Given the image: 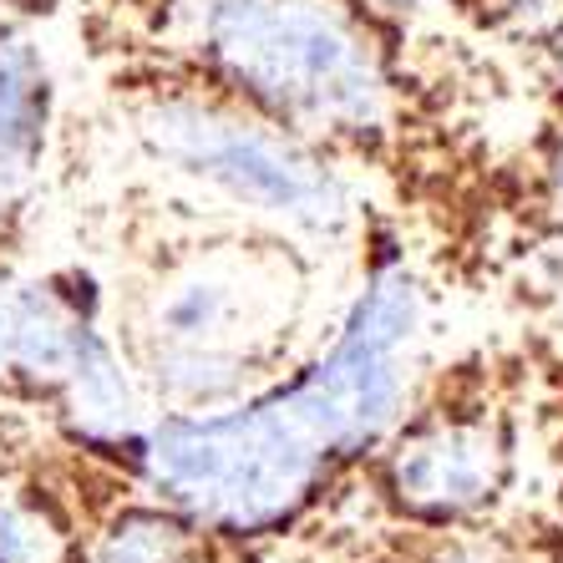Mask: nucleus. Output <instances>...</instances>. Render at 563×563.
Wrapping results in <instances>:
<instances>
[{"label": "nucleus", "instance_id": "f257e3e1", "mask_svg": "<svg viewBox=\"0 0 563 563\" xmlns=\"http://www.w3.org/2000/svg\"><path fill=\"white\" fill-rule=\"evenodd\" d=\"M421 289L391 264L366 279L341 335L305 376L219 411H157L137 477L213 538H264L366 452L407 401Z\"/></svg>", "mask_w": 563, "mask_h": 563}, {"label": "nucleus", "instance_id": "f03ea898", "mask_svg": "<svg viewBox=\"0 0 563 563\" xmlns=\"http://www.w3.org/2000/svg\"><path fill=\"white\" fill-rule=\"evenodd\" d=\"M188 41L213 77L289 132L366 137L386 128V71L366 31L330 0H184Z\"/></svg>", "mask_w": 563, "mask_h": 563}, {"label": "nucleus", "instance_id": "7ed1b4c3", "mask_svg": "<svg viewBox=\"0 0 563 563\" xmlns=\"http://www.w3.org/2000/svg\"><path fill=\"white\" fill-rule=\"evenodd\" d=\"M137 137L147 157L188 184L213 188L234 209L275 219L300 234H335L351 219V188L300 132L250 118L219 97L163 92L143 102Z\"/></svg>", "mask_w": 563, "mask_h": 563}, {"label": "nucleus", "instance_id": "20e7f679", "mask_svg": "<svg viewBox=\"0 0 563 563\" xmlns=\"http://www.w3.org/2000/svg\"><path fill=\"white\" fill-rule=\"evenodd\" d=\"M279 300V279L254 250H203L184 260L147 295L143 345H229L254 351L269 305Z\"/></svg>", "mask_w": 563, "mask_h": 563}, {"label": "nucleus", "instance_id": "39448f33", "mask_svg": "<svg viewBox=\"0 0 563 563\" xmlns=\"http://www.w3.org/2000/svg\"><path fill=\"white\" fill-rule=\"evenodd\" d=\"M503 437L493 421H427L396 442L386 462V487L391 498L427 523H452L467 518L503 487Z\"/></svg>", "mask_w": 563, "mask_h": 563}, {"label": "nucleus", "instance_id": "423d86ee", "mask_svg": "<svg viewBox=\"0 0 563 563\" xmlns=\"http://www.w3.org/2000/svg\"><path fill=\"white\" fill-rule=\"evenodd\" d=\"M52 407H56L62 437L77 446L81 457H107V462L128 457V467L137 472L153 417L143 407V386L128 371L118 341L102 330V320H92L81 330L71 371H66Z\"/></svg>", "mask_w": 563, "mask_h": 563}, {"label": "nucleus", "instance_id": "0eeeda50", "mask_svg": "<svg viewBox=\"0 0 563 563\" xmlns=\"http://www.w3.org/2000/svg\"><path fill=\"white\" fill-rule=\"evenodd\" d=\"M87 325L92 320L71 310L56 275L0 264V396L56 401Z\"/></svg>", "mask_w": 563, "mask_h": 563}, {"label": "nucleus", "instance_id": "6e6552de", "mask_svg": "<svg viewBox=\"0 0 563 563\" xmlns=\"http://www.w3.org/2000/svg\"><path fill=\"white\" fill-rule=\"evenodd\" d=\"M52 128V77L41 62V46L21 26L0 15V239L26 213L41 184Z\"/></svg>", "mask_w": 563, "mask_h": 563}, {"label": "nucleus", "instance_id": "1a4fd4ad", "mask_svg": "<svg viewBox=\"0 0 563 563\" xmlns=\"http://www.w3.org/2000/svg\"><path fill=\"white\" fill-rule=\"evenodd\" d=\"M260 355L229 345H143V380L168 411H219L250 396Z\"/></svg>", "mask_w": 563, "mask_h": 563}, {"label": "nucleus", "instance_id": "9d476101", "mask_svg": "<svg viewBox=\"0 0 563 563\" xmlns=\"http://www.w3.org/2000/svg\"><path fill=\"white\" fill-rule=\"evenodd\" d=\"M66 503L26 467H0V563H81Z\"/></svg>", "mask_w": 563, "mask_h": 563}, {"label": "nucleus", "instance_id": "9b49d317", "mask_svg": "<svg viewBox=\"0 0 563 563\" xmlns=\"http://www.w3.org/2000/svg\"><path fill=\"white\" fill-rule=\"evenodd\" d=\"M198 528L168 503H122L97 528L81 563H194Z\"/></svg>", "mask_w": 563, "mask_h": 563}, {"label": "nucleus", "instance_id": "f8f14e48", "mask_svg": "<svg viewBox=\"0 0 563 563\" xmlns=\"http://www.w3.org/2000/svg\"><path fill=\"white\" fill-rule=\"evenodd\" d=\"M487 5L518 36H559L563 31V0H487Z\"/></svg>", "mask_w": 563, "mask_h": 563}, {"label": "nucleus", "instance_id": "ddd939ff", "mask_svg": "<svg viewBox=\"0 0 563 563\" xmlns=\"http://www.w3.org/2000/svg\"><path fill=\"white\" fill-rule=\"evenodd\" d=\"M549 184H553V203L563 209V147L553 153V168H549Z\"/></svg>", "mask_w": 563, "mask_h": 563}, {"label": "nucleus", "instance_id": "4468645a", "mask_svg": "<svg viewBox=\"0 0 563 563\" xmlns=\"http://www.w3.org/2000/svg\"><path fill=\"white\" fill-rule=\"evenodd\" d=\"M376 5H386V11H417V5H427V0H376Z\"/></svg>", "mask_w": 563, "mask_h": 563}, {"label": "nucleus", "instance_id": "2eb2a0df", "mask_svg": "<svg viewBox=\"0 0 563 563\" xmlns=\"http://www.w3.org/2000/svg\"><path fill=\"white\" fill-rule=\"evenodd\" d=\"M452 563H493V559H487V553H457Z\"/></svg>", "mask_w": 563, "mask_h": 563}, {"label": "nucleus", "instance_id": "dca6fc26", "mask_svg": "<svg viewBox=\"0 0 563 563\" xmlns=\"http://www.w3.org/2000/svg\"><path fill=\"white\" fill-rule=\"evenodd\" d=\"M559 92H563V41H559Z\"/></svg>", "mask_w": 563, "mask_h": 563}]
</instances>
